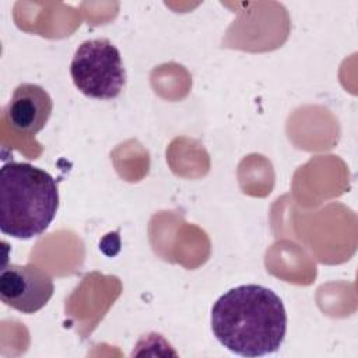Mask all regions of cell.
<instances>
[{"label": "cell", "instance_id": "obj_1", "mask_svg": "<svg viewBox=\"0 0 358 358\" xmlns=\"http://www.w3.org/2000/svg\"><path fill=\"white\" fill-rule=\"evenodd\" d=\"M211 330L231 352L263 357L275 352L287 331V312L280 296L257 284L235 287L211 309Z\"/></svg>", "mask_w": 358, "mask_h": 358}, {"label": "cell", "instance_id": "obj_2", "mask_svg": "<svg viewBox=\"0 0 358 358\" xmlns=\"http://www.w3.org/2000/svg\"><path fill=\"white\" fill-rule=\"evenodd\" d=\"M59 208L56 180L28 162H7L0 169V229L31 239L43 234Z\"/></svg>", "mask_w": 358, "mask_h": 358}, {"label": "cell", "instance_id": "obj_3", "mask_svg": "<svg viewBox=\"0 0 358 358\" xmlns=\"http://www.w3.org/2000/svg\"><path fill=\"white\" fill-rule=\"evenodd\" d=\"M70 74L80 92L96 99L119 96L126 84L120 52L105 38L84 41L77 48Z\"/></svg>", "mask_w": 358, "mask_h": 358}, {"label": "cell", "instance_id": "obj_4", "mask_svg": "<svg viewBox=\"0 0 358 358\" xmlns=\"http://www.w3.org/2000/svg\"><path fill=\"white\" fill-rule=\"evenodd\" d=\"M55 291L48 273L34 264H10L0 271V298L7 306L31 315L42 309Z\"/></svg>", "mask_w": 358, "mask_h": 358}, {"label": "cell", "instance_id": "obj_5", "mask_svg": "<svg viewBox=\"0 0 358 358\" xmlns=\"http://www.w3.org/2000/svg\"><path fill=\"white\" fill-rule=\"evenodd\" d=\"M52 109L53 101L43 87L22 83L14 90L6 108V116L14 129L36 134L48 123Z\"/></svg>", "mask_w": 358, "mask_h": 358}]
</instances>
